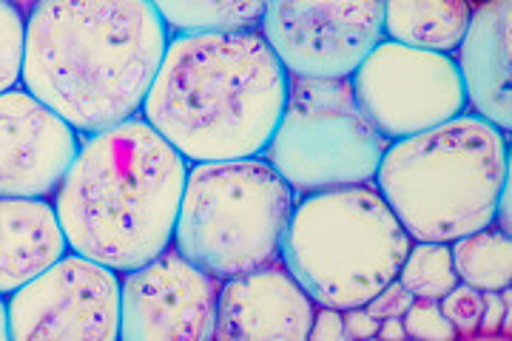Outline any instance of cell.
Masks as SVG:
<instances>
[{
    "instance_id": "6da1fadb",
    "label": "cell",
    "mask_w": 512,
    "mask_h": 341,
    "mask_svg": "<svg viewBox=\"0 0 512 341\" xmlns=\"http://www.w3.org/2000/svg\"><path fill=\"white\" fill-rule=\"evenodd\" d=\"M168 37L148 0H40L20 86L86 137L140 114Z\"/></svg>"
},
{
    "instance_id": "7a4b0ae2",
    "label": "cell",
    "mask_w": 512,
    "mask_h": 341,
    "mask_svg": "<svg viewBox=\"0 0 512 341\" xmlns=\"http://www.w3.org/2000/svg\"><path fill=\"white\" fill-rule=\"evenodd\" d=\"M288 97V72L259 29L168 37L140 117L188 165L262 157Z\"/></svg>"
},
{
    "instance_id": "3957f363",
    "label": "cell",
    "mask_w": 512,
    "mask_h": 341,
    "mask_svg": "<svg viewBox=\"0 0 512 341\" xmlns=\"http://www.w3.org/2000/svg\"><path fill=\"white\" fill-rule=\"evenodd\" d=\"M188 160L137 114L80 137L52 197L69 251L128 273L174 242Z\"/></svg>"
},
{
    "instance_id": "277c9868",
    "label": "cell",
    "mask_w": 512,
    "mask_h": 341,
    "mask_svg": "<svg viewBox=\"0 0 512 341\" xmlns=\"http://www.w3.org/2000/svg\"><path fill=\"white\" fill-rule=\"evenodd\" d=\"M510 182V134L464 111L436 128L393 140L373 185L413 242H453L495 225Z\"/></svg>"
},
{
    "instance_id": "5b68a950",
    "label": "cell",
    "mask_w": 512,
    "mask_h": 341,
    "mask_svg": "<svg viewBox=\"0 0 512 341\" xmlns=\"http://www.w3.org/2000/svg\"><path fill=\"white\" fill-rule=\"evenodd\" d=\"M413 239L373 182L296 197L279 262L313 305L365 307L390 285Z\"/></svg>"
},
{
    "instance_id": "8992f818",
    "label": "cell",
    "mask_w": 512,
    "mask_h": 341,
    "mask_svg": "<svg viewBox=\"0 0 512 341\" xmlns=\"http://www.w3.org/2000/svg\"><path fill=\"white\" fill-rule=\"evenodd\" d=\"M296 194L265 157L188 165L174 248L188 262L231 279L279 262Z\"/></svg>"
},
{
    "instance_id": "52a82bcc",
    "label": "cell",
    "mask_w": 512,
    "mask_h": 341,
    "mask_svg": "<svg viewBox=\"0 0 512 341\" xmlns=\"http://www.w3.org/2000/svg\"><path fill=\"white\" fill-rule=\"evenodd\" d=\"M390 140L356 103L350 77L288 74V97L262 157L296 197L373 182Z\"/></svg>"
},
{
    "instance_id": "ba28073f",
    "label": "cell",
    "mask_w": 512,
    "mask_h": 341,
    "mask_svg": "<svg viewBox=\"0 0 512 341\" xmlns=\"http://www.w3.org/2000/svg\"><path fill=\"white\" fill-rule=\"evenodd\" d=\"M350 86L367 120L390 143L467 111L453 54L413 49L387 37L356 66Z\"/></svg>"
},
{
    "instance_id": "9c48e42d",
    "label": "cell",
    "mask_w": 512,
    "mask_h": 341,
    "mask_svg": "<svg viewBox=\"0 0 512 341\" xmlns=\"http://www.w3.org/2000/svg\"><path fill=\"white\" fill-rule=\"evenodd\" d=\"M6 305L12 341H120V273L74 251Z\"/></svg>"
},
{
    "instance_id": "30bf717a",
    "label": "cell",
    "mask_w": 512,
    "mask_h": 341,
    "mask_svg": "<svg viewBox=\"0 0 512 341\" xmlns=\"http://www.w3.org/2000/svg\"><path fill=\"white\" fill-rule=\"evenodd\" d=\"M259 32L288 74L339 80L384 40V0H268Z\"/></svg>"
},
{
    "instance_id": "8fae6325",
    "label": "cell",
    "mask_w": 512,
    "mask_h": 341,
    "mask_svg": "<svg viewBox=\"0 0 512 341\" xmlns=\"http://www.w3.org/2000/svg\"><path fill=\"white\" fill-rule=\"evenodd\" d=\"M220 279L174 245L120 273V341H214Z\"/></svg>"
},
{
    "instance_id": "7c38bea8",
    "label": "cell",
    "mask_w": 512,
    "mask_h": 341,
    "mask_svg": "<svg viewBox=\"0 0 512 341\" xmlns=\"http://www.w3.org/2000/svg\"><path fill=\"white\" fill-rule=\"evenodd\" d=\"M80 137L32 91H0V197H55Z\"/></svg>"
},
{
    "instance_id": "4fadbf2b",
    "label": "cell",
    "mask_w": 512,
    "mask_h": 341,
    "mask_svg": "<svg viewBox=\"0 0 512 341\" xmlns=\"http://www.w3.org/2000/svg\"><path fill=\"white\" fill-rule=\"evenodd\" d=\"M316 305L282 262L220 282L214 341H308Z\"/></svg>"
},
{
    "instance_id": "5bb4252c",
    "label": "cell",
    "mask_w": 512,
    "mask_h": 341,
    "mask_svg": "<svg viewBox=\"0 0 512 341\" xmlns=\"http://www.w3.org/2000/svg\"><path fill=\"white\" fill-rule=\"evenodd\" d=\"M510 20V0L478 3L473 6L467 32L453 52L467 111L504 134H510L512 128Z\"/></svg>"
},
{
    "instance_id": "9a60e30c",
    "label": "cell",
    "mask_w": 512,
    "mask_h": 341,
    "mask_svg": "<svg viewBox=\"0 0 512 341\" xmlns=\"http://www.w3.org/2000/svg\"><path fill=\"white\" fill-rule=\"evenodd\" d=\"M66 251L52 199L0 197V296H12Z\"/></svg>"
},
{
    "instance_id": "2e32d148",
    "label": "cell",
    "mask_w": 512,
    "mask_h": 341,
    "mask_svg": "<svg viewBox=\"0 0 512 341\" xmlns=\"http://www.w3.org/2000/svg\"><path fill=\"white\" fill-rule=\"evenodd\" d=\"M470 15V0H384V37L413 49L453 54Z\"/></svg>"
},
{
    "instance_id": "e0dca14e",
    "label": "cell",
    "mask_w": 512,
    "mask_h": 341,
    "mask_svg": "<svg viewBox=\"0 0 512 341\" xmlns=\"http://www.w3.org/2000/svg\"><path fill=\"white\" fill-rule=\"evenodd\" d=\"M168 35L251 32L265 18L268 0H148Z\"/></svg>"
},
{
    "instance_id": "ac0fdd59",
    "label": "cell",
    "mask_w": 512,
    "mask_h": 341,
    "mask_svg": "<svg viewBox=\"0 0 512 341\" xmlns=\"http://www.w3.org/2000/svg\"><path fill=\"white\" fill-rule=\"evenodd\" d=\"M453 268L458 282L470 288L490 293V290L510 288L512 282V242L510 234L501 228H481L450 242Z\"/></svg>"
},
{
    "instance_id": "d6986e66",
    "label": "cell",
    "mask_w": 512,
    "mask_h": 341,
    "mask_svg": "<svg viewBox=\"0 0 512 341\" xmlns=\"http://www.w3.org/2000/svg\"><path fill=\"white\" fill-rule=\"evenodd\" d=\"M396 279L402 282L413 299L439 302L444 293H450L458 285L450 245L447 242H413Z\"/></svg>"
},
{
    "instance_id": "ffe728a7",
    "label": "cell",
    "mask_w": 512,
    "mask_h": 341,
    "mask_svg": "<svg viewBox=\"0 0 512 341\" xmlns=\"http://www.w3.org/2000/svg\"><path fill=\"white\" fill-rule=\"evenodd\" d=\"M23 32H26V15L18 12L12 3L0 0V91L20 86Z\"/></svg>"
},
{
    "instance_id": "44dd1931",
    "label": "cell",
    "mask_w": 512,
    "mask_h": 341,
    "mask_svg": "<svg viewBox=\"0 0 512 341\" xmlns=\"http://www.w3.org/2000/svg\"><path fill=\"white\" fill-rule=\"evenodd\" d=\"M402 324L407 339L453 341L458 336L456 327L441 313L439 302H430V299H413V305L407 307V313L402 316Z\"/></svg>"
},
{
    "instance_id": "7402d4cb",
    "label": "cell",
    "mask_w": 512,
    "mask_h": 341,
    "mask_svg": "<svg viewBox=\"0 0 512 341\" xmlns=\"http://www.w3.org/2000/svg\"><path fill=\"white\" fill-rule=\"evenodd\" d=\"M441 313L450 319L456 327L458 336H473L481 322V310H484V293L464 282H458L450 293H444L439 299Z\"/></svg>"
},
{
    "instance_id": "603a6c76",
    "label": "cell",
    "mask_w": 512,
    "mask_h": 341,
    "mask_svg": "<svg viewBox=\"0 0 512 341\" xmlns=\"http://www.w3.org/2000/svg\"><path fill=\"white\" fill-rule=\"evenodd\" d=\"M413 305V296L407 293L399 279H393L390 285H384L370 302L365 305V310L373 316V319H402L404 313H407V307Z\"/></svg>"
},
{
    "instance_id": "cb8c5ba5",
    "label": "cell",
    "mask_w": 512,
    "mask_h": 341,
    "mask_svg": "<svg viewBox=\"0 0 512 341\" xmlns=\"http://www.w3.org/2000/svg\"><path fill=\"white\" fill-rule=\"evenodd\" d=\"M345 322H342V310L336 307H319L313 313L311 333L308 341H345Z\"/></svg>"
},
{
    "instance_id": "d4e9b609",
    "label": "cell",
    "mask_w": 512,
    "mask_h": 341,
    "mask_svg": "<svg viewBox=\"0 0 512 341\" xmlns=\"http://www.w3.org/2000/svg\"><path fill=\"white\" fill-rule=\"evenodd\" d=\"M342 322H345V336H348V339H376L379 319H373L365 307H348V310H342Z\"/></svg>"
},
{
    "instance_id": "484cf974",
    "label": "cell",
    "mask_w": 512,
    "mask_h": 341,
    "mask_svg": "<svg viewBox=\"0 0 512 341\" xmlns=\"http://www.w3.org/2000/svg\"><path fill=\"white\" fill-rule=\"evenodd\" d=\"M376 339H384V341L407 339L402 319H384V322H379V330H376Z\"/></svg>"
},
{
    "instance_id": "4316f807",
    "label": "cell",
    "mask_w": 512,
    "mask_h": 341,
    "mask_svg": "<svg viewBox=\"0 0 512 341\" xmlns=\"http://www.w3.org/2000/svg\"><path fill=\"white\" fill-rule=\"evenodd\" d=\"M0 341H12V336H9V305H6V296H0Z\"/></svg>"
},
{
    "instance_id": "83f0119b",
    "label": "cell",
    "mask_w": 512,
    "mask_h": 341,
    "mask_svg": "<svg viewBox=\"0 0 512 341\" xmlns=\"http://www.w3.org/2000/svg\"><path fill=\"white\" fill-rule=\"evenodd\" d=\"M6 3H12V6H15L18 12H23V15H29V12L35 9L40 0H6Z\"/></svg>"
},
{
    "instance_id": "f1b7e54d",
    "label": "cell",
    "mask_w": 512,
    "mask_h": 341,
    "mask_svg": "<svg viewBox=\"0 0 512 341\" xmlns=\"http://www.w3.org/2000/svg\"><path fill=\"white\" fill-rule=\"evenodd\" d=\"M470 3H473V6H478V3H484V0H470Z\"/></svg>"
}]
</instances>
